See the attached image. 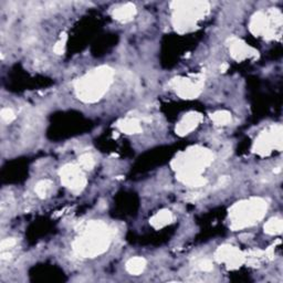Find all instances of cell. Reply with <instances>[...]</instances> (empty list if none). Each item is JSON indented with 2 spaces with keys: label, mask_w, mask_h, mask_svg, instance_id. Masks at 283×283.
Listing matches in <instances>:
<instances>
[{
  "label": "cell",
  "mask_w": 283,
  "mask_h": 283,
  "mask_svg": "<svg viewBox=\"0 0 283 283\" xmlns=\"http://www.w3.org/2000/svg\"><path fill=\"white\" fill-rule=\"evenodd\" d=\"M216 259L219 262L227 264L229 269L239 268L245 261V257L237 248L232 246H222L218 248L216 252Z\"/></svg>",
  "instance_id": "obj_9"
},
{
  "label": "cell",
  "mask_w": 283,
  "mask_h": 283,
  "mask_svg": "<svg viewBox=\"0 0 283 283\" xmlns=\"http://www.w3.org/2000/svg\"><path fill=\"white\" fill-rule=\"evenodd\" d=\"M53 186V182L49 179L40 180L37 185H35V194L38 195L40 198H44L48 196V194L51 192Z\"/></svg>",
  "instance_id": "obj_18"
},
{
  "label": "cell",
  "mask_w": 283,
  "mask_h": 283,
  "mask_svg": "<svg viewBox=\"0 0 283 283\" xmlns=\"http://www.w3.org/2000/svg\"><path fill=\"white\" fill-rule=\"evenodd\" d=\"M281 126L272 127L269 131H265L260 134V136L256 140L253 150L259 154H268L274 147H281Z\"/></svg>",
  "instance_id": "obj_7"
},
{
  "label": "cell",
  "mask_w": 283,
  "mask_h": 283,
  "mask_svg": "<svg viewBox=\"0 0 283 283\" xmlns=\"http://www.w3.org/2000/svg\"><path fill=\"white\" fill-rule=\"evenodd\" d=\"M136 14V9L133 4H125L121 7L116 8L113 13V16L116 20L121 22H127L133 19V17Z\"/></svg>",
  "instance_id": "obj_13"
},
{
  "label": "cell",
  "mask_w": 283,
  "mask_h": 283,
  "mask_svg": "<svg viewBox=\"0 0 283 283\" xmlns=\"http://www.w3.org/2000/svg\"><path fill=\"white\" fill-rule=\"evenodd\" d=\"M173 5L175 6L173 23L176 30L180 33L194 28L197 20L202 19V17H204L206 11L208 10L207 3L182 2L174 3Z\"/></svg>",
  "instance_id": "obj_5"
},
{
  "label": "cell",
  "mask_w": 283,
  "mask_h": 283,
  "mask_svg": "<svg viewBox=\"0 0 283 283\" xmlns=\"http://www.w3.org/2000/svg\"><path fill=\"white\" fill-rule=\"evenodd\" d=\"M230 53L233 59L238 61L245 60L247 58L256 56V51L250 46H248L245 42L238 39H232L230 41Z\"/></svg>",
  "instance_id": "obj_12"
},
{
  "label": "cell",
  "mask_w": 283,
  "mask_h": 283,
  "mask_svg": "<svg viewBox=\"0 0 283 283\" xmlns=\"http://www.w3.org/2000/svg\"><path fill=\"white\" fill-rule=\"evenodd\" d=\"M113 71L109 67H100L92 70L75 82V93L81 101L94 103L99 101L112 83Z\"/></svg>",
  "instance_id": "obj_3"
},
{
  "label": "cell",
  "mask_w": 283,
  "mask_h": 283,
  "mask_svg": "<svg viewBox=\"0 0 283 283\" xmlns=\"http://www.w3.org/2000/svg\"><path fill=\"white\" fill-rule=\"evenodd\" d=\"M79 163H80L82 168L87 169V170L92 169L94 167V164H96V163H94V158L92 157V155L87 154V153H85V154L80 156Z\"/></svg>",
  "instance_id": "obj_20"
},
{
  "label": "cell",
  "mask_w": 283,
  "mask_h": 283,
  "mask_svg": "<svg viewBox=\"0 0 283 283\" xmlns=\"http://www.w3.org/2000/svg\"><path fill=\"white\" fill-rule=\"evenodd\" d=\"M250 30L256 35L273 37V32L269 26L268 17L261 13H258L252 17L250 22Z\"/></svg>",
  "instance_id": "obj_10"
},
{
  "label": "cell",
  "mask_w": 283,
  "mask_h": 283,
  "mask_svg": "<svg viewBox=\"0 0 283 283\" xmlns=\"http://www.w3.org/2000/svg\"><path fill=\"white\" fill-rule=\"evenodd\" d=\"M170 84L175 88L176 93L182 99L197 98L203 90L202 79H174Z\"/></svg>",
  "instance_id": "obj_8"
},
{
  "label": "cell",
  "mask_w": 283,
  "mask_h": 283,
  "mask_svg": "<svg viewBox=\"0 0 283 283\" xmlns=\"http://www.w3.org/2000/svg\"><path fill=\"white\" fill-rule=\"evenodd\" d=\"M211 162L212 155L208 150L193 147L175 159L174 167L181 181L193 187H200L207 182L202 173Z\"/></svg>",
  "instance_id": "obj_2"
},
{
  "label": "cell",
  "mask_w": 283,
  "mask_h": 283,
  "mask_svg": "<svg viewBox=\"0 0 283 283\" xmlns=\"http://www.w3.org/2000/svg\"><path fill=\"white\" fill-rule=\"evenodd\" d=\"M60 177L62 184L74 194L81 193L86 186L85 176L75 165L68 164L63 166L60 170Z\"/></svg>",
  "instance_id": "obj_6"
},
{
  "label": "cell",
  "mask_w": 283,
  "mask_h": 283,
  "mask_svg": "<svg viewBox=\"0 0 283 283\" xmlns=\"http://www.w3.org/2000/svg\"><path fill=\"white\" fill-rule=\"evenodd\" d=\"M283 223L279 218H272L264 225V231L269 234H276L282 231Z\"/></svg>",
  "instance_id": "obj_17"
},
{
  "label": "cell",
  "mask_w": 283,
  "mask_h": 283,
  "mask_svg": "<svg viewBox=\"0 0 283 283\" xmlns=\"http://www.w3.org/2000/svg\"><path fill=\"white\" fill-rule=\"evenodd\" d=\"M173 219H174L173 214L169 210H161L158 211L156 215L152 217L151 223L152 226H154L156 229H159L169 225V223L173 221Z\"/></svg>",
  "instance_id": "obj_15"
},
{
  "label": "cell",
  "mask_w": 283,
  "mask_h": 283,
  "mask_svg": "<svg viewBox=\"0 0 283 283\" xmlns=\"http://www.w3.org/2000/svg\"><path fill=\"white\" fill-rule=\"evenodd\" d=\"M198 265H199V269L205 271V272H209V271H211L212 268H214V265H212L209 259H204V260L199 262Z\"/></svg>",
  "instance_id": "obj_24"
},
{
  "label": "cell",
  "mask_w": 283,
  "mask_h": 283,
  "mask_svg": "<svg viewBox=\"0 0 283 283\" xmlns=\"http://www.w3.org/2000/svg\"><path fill=\"white\" fill-rule=\"evenodd\" d=\"M80 233V237L73 243V250L80 257H98L110 247L112 240L111 229L102 221H88L82 227Z\"/></svg>",
  "instance_id": "obj_1"
},
{
  "label": "cell",
  "mask_w": 283,
  "mask_h": 283,
  "mask_svg": "<svg viewBox=\"0 0 283 283\" xmlns=\"http://www.w3.org/2000/svg\"><path fill=\"white\" fill-rule=\"evenodd\" d=\"M116 126L122 133H125V134H137L142 132L140 123L136 119L122 120L120 122H117Z\"/></svg>",
  "instance_id": "obj_14"
},
{
  "label": "cell",
  "mask_w": 283,
  "mask_h": 283,
  "mask_svg": "<svg viewBox=\"0 0 283 283\" xmlns=\"http://www.w3.org/2000/svg\"><path fill=\"white\" fill-rule=\"evenodd\" d=\"M268 205L261 198H250L234 204L229 210L230 227L239 230L255 225L267 212Z\"/></svg>",
  "instance_id": "obj_4"
},
{
  "label": "cell",
  "mask_w": 283,
  "mask_h": 283,
  "mask_svg": "<svg viewBox=\"0 0 283 283\" xmlns=\"http://www.w3.org/2000/svg\"><path fill=\"white\" fill-rule=\"evenodd\" d=\"M202 120H203L202 115L198 113H195V112L186 114L180 120V122L177 124L176 133L178 135H181V136L190 134L192 131H194V129L198 126V124L202 122Z\"/></svg>",
  "instance_id": "obj_11"
},
{
  "label": "cell",
  "mask_w": 283,
  "mask_h": 283,
  "mask_svg": "<svg viewBox=\"0 0 283 283\" xmlns=\"http://www.w3.org/2000/svg\"><path fill=\"white\" fill-rule=\"evenodd\" d=\"M16 244H17V241H16V239H14V238L4 239V240L2 241V245H0V249H2V252L7 251V250L10 249V248H13Z\"/></svg>",
  "instance_id": "obj_22"
},
{
  "label": "cell",
  "mask_w": 283,
  "mask_h": 283,
  "mask_svg": "<svg viewBox=\"0 0 283 283\" xmlns=\"http://www.w3.org/2000/svg\"><path fill=\"white\" fill-rule=\"evenodd\" d=\"M146 267V260L142 257H134L126 262V271L132 275H138L143 272Z\"/></svg>",
  "instance_id": "obj_16"
},
{
  "label": "cell",
  "mask_w": 283,
  "mask_h": 283,
  "mask_svg": "<svg viewBox=\"0 0 283 283\" xmlns=\"http://www.w3.org/2000/svg\"><path fill=\"white\" fill-rule=\"evenodd\" d=\"M211 120L214 121L217 125H226V124L231 122V114L227 111H218L211 114Z\"/></svg>",
  "instance_id": "obj_19"
},
{
  "label": "cell",
  "mask_w": 283,
  "mask_h": 283,
  "mask_svg": "<svg viewBox=\"0 0 283 283\" xmlns=\"http://www.w3.org/2000/svg\"><path fill=\"white\" fill-rule=\"evenodd\" d=\"M66 41H67L66 35H63V38H61L58 41L57 44L55 45V52L57 53V55H62V53L64 52V48H66Z\"/></svg>",
  "instance_id": "obj_23"
},
{
  "label": "cell",
  "mask_w": 283,
  "mask_h": 283,
  "mask_svg": "<svg viewBox=\"0 0 283 283\" xmlns=\"http://www.w3.org/2000/svg\"><path fill=\"white\" fill-rule=\"evenodd\" d=\"M228 69V64L226 63V64H222L221 66V68H220V70H221V72H225V71Z\"/></svg>",
  "instance_id": "obj_25"
},
{
  "label": "cell",
  "mask_w": 283,
  "mask_h": 283,
  "mask_svg": "<svg viewBox=\"0 0 283 283\" xmlns=\"http://www.w3.org/2000/svg\"><path fill=\"white\" fill-rule=\"evenodd\" d=\"M0 116H2V120L6 123H11L16 119L14 111L8 108L2 110V112H0Z\"/></svg>",
  "instance_id": "obj_21"
}]
</instances>
